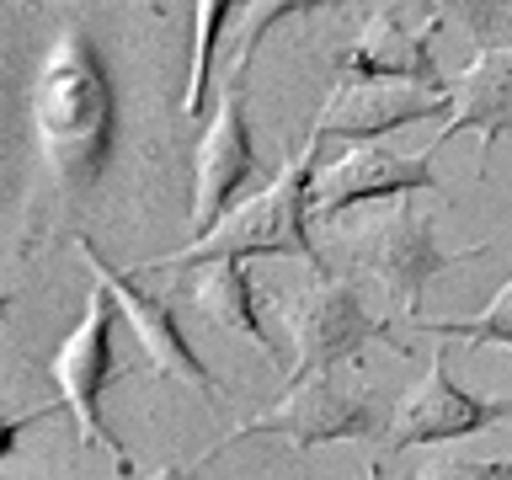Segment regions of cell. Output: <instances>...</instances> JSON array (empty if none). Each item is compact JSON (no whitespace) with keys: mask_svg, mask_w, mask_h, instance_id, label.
Listing matches in <instances>:
<instances>
[{"mask_svg":"<svg viewBox=\"0 0 512 480\" xmlns=\"http://www.w3.org/2000/svg\"><path fill=\"white\" fill-rule=\"evenodd\" d=\"M27 123L59 198L80 203L107 176L118 144V91L102 48L80 22H59V32L43 43L27 80Z\"/></svg>","mask_w":512,"mask_h":480,"instance_id":"cell-1","label":"cell"},{"mask_svg":"<svg viewBox=\"0 0 512 480\" xmlns=\"http://www.w3.org/2000/svg\"><path fill=\"white\" fill-rule=\"evenodd\" d=\"M320 144L304 139L294 155L283 160V171L272 182L246 198L240 208H230L203 240H187L182 251L150 256L134 272H192L203 262H256V256H299L315 278H326L310 224H315V176H320Z\"/></svg>","mask_w":512,"mask_h":480,"instance_id":"cell-2","label":"cell"},{"mask_svg":"<svg viewBox=\"0 0 512 480\" xmlns=\"http://www.w3.org/2000/svg\"><path fill=\"white\" fill-rule=\"evenodd\" d=\"M118 320H123V310H118V299H112V288L96 283L91 299H86V315H80L75 331L48 352L43 374L54 379L64 411L75 416L80 443L112 454L118 475L134 480V454H128V443L107 422V390H112V379H123V358H118V342H112Z\"/></svg>","mask_w":512,"mask_h":480,"instance_id":"cell-3","label":"cell"},{"mask_svg":"<svg viewBox=\"0 0 512 480\" xmlns=\"http://www.w3.org/2000/svg\"><path fill=\"white\" fill-rule=\"evenodd\" d=\"M283 320H288V336H294V363H288L283 390L310 384L320 374L358 368L368 342H390L395 352H411L395 336L390 320H379L374 310H368L363 288L352 278H331V272H326V278H315L299 299H288Z\"/></svg>","mask_w":512,"mask_h":480,"instance_id":"cell-4","label":"cell"},{"mask_svg":"<svg viewBox=\"0 0 512 480\" xmlns=\"http://www.w3.org/2000/svg\"><path fill=\"white\" fill-rule=\"evenodd\" d=\"M395 411H384V400L363 384H342V374H320L310 384H294L283 390V400L272 406L267 416H251L240 422L224 443H214L198 464H208L214 454H224L230 443H246V438H283L288 448H320V443H363V438H379L390 432Z\"/></svg>","mask_w":512,"mask_h":480,"instance_id":"cell-5","label":"cell"},{"mask_svg":"<svg viewBox=\"0 0 512 480\" xmlns=\"http://www.w3.org/2000/svg\"><path fill=\"white\" fill-rule=\"evenodd\" d=\"M267 182L272 176L262 171V155H256L240 80H224L214 96V118L198 134V150H192V208H187L192 240H203L230 208L256 198Z\"/></svg>","mask_w":512,"mask_h":480,"instance_id":"cell-6","label":"cell"},{"mask_svg":"<svg viewBox=\"0 0 512 480\" xmlns=\"http://www.w3.org/2000/svg\"><path fill=\"white\" fill-rule=\"evenodd\" d=\"M486 251H491L486 240L470 246V251H443L438 246V219H432L416 198H400L390 208V219H384L374 235H363L358 262H363L368 278L395 299L400 315L422 320L427 315V283L438 278V272H448V267L480 262Z\"/></svg>","mask_w":512,"mask_h":480,"instance_id":"cell-7","label":"cell"},{"mask_svg":"<svg viewBox=\"0 0 512 480\" xmlns=\"http://www.w3.org/2000/svg\"><path fill=\"white\" fill-rule=\"evenodd\" d=\"M502 422H512V395H480L470 384H459L448 374V352L438 347L427 358V374L395 406V422L384 432V459L411 454V448H427V443L475 438V432L502 427Z\"/></svg>","mask_w":512,"mask_h":480,"instance_id":"cell-8","label":"cell"},{"mask_svg":"<svg viewBox=\"0 0 512 480\" xmlns=\"http://www.w3.org/2000/svg\"><path fill=\"white\" fill-rule=\"evenodd\" d=\"M75 251L86 256V267L96 272V283H107L112 288V299H118V310L123 320L134 326L139 336V347L150 352V368L160 379H176V384H192L208 406L214 400H224V384L214 379V368L203 363V352H192L187 342V331H182V320H176V310L160 294H150V288H139L134 272H123L118 262H107L102 251H96V240L91 235H75Z\"/></svg>","mask_w":512,"mask_h":480,"instance_id":"cell-9","label":"cell"},{"mask_svg":"<svg viewBox=\"0 0 512 480\" xmlns=\"http://www.w3.org/2000/svg\"><path fill=\"white\" fill-rule=\"evenodd\" d=\"M427 118H454V91L416 80H336L310 123V144H368Z\"/></svg>","mask_w":512,"mask_h":480,"instance_id":"cell-10","label":"cell"},{"mask_svg":"<svg viewBox=\"0 0 512 480\" xmlns=\"http://www.w3.org/2000/svg\"><path fill=\"white\" fill-rule=\"evenodd\" d=\"M443 176L427 155H395L379 144H352L315 176V224H336L363 203H400L432 192Z\"/></svg>","mask_w":512,"mask_h":480,"instance_id":"cell-11","label":"cell"},{"mask_svg":"<svg viewBox=\"0 0 512 480\" xmlns=\"http://www.w3.org/2000/svg\"><path fill=\"white\" fill-rule=\"evenodd\" d=\"M443 32V16L406 22L395 6L368 11L347 48H336V80H416V86H448L432 59V38Z\"/></svg>","mask_w":512,"mask_h":480,"instance_id":"cell-12","label":"cell"},{"mask_svg":"<svg viewBox=\"0 0 512 480\" xmlns=\"http://www.w3.org/2000/svg\"><path fill=\"white\" fill-rule=\"evenodd\" d=\"M454 118L443 123V134L432 144H448L459 134H480V176L491 171V150L512 139V43L480 48L470 64L454 75Z\"/></svg>","mask_w":512,"mask_h":480,"instance_id":"cell-13","label":"cell"},{"mask_svg":"<svg viewBox=\"0 0 512 480\" xmlns=\"http://www.w3.org/2000/svg\"><path fill=\"white\" fill-rule=\"evenodd\" d=\"M187 299L214 320V326L246 336L267 352L272 363H283V342L267 326V294L256 288L246 262H203L187 272Z\"/></svg>","mask_w":512,"mask_h":480,"instance_id":"cell-14","label":"cell"},{"mask_svg":"<svg viewBox=\"0 0 512 480\" xmlns=\"http://www.w3.org/2000/svg\"><path fill=\"white\" fill-rule=\"evenodd\" d=\"M246 11V0H198L192 6V75H187V91H182V112L187 118H203L208 112V96L214 91V59H219V43H224V27Z\"/></svg>","mask_w":512,"mask_h":480,"instance_id":"cell-15","label":"cell"},{"mask_svg":"<svg viewBox=\"0 0 512 480\" xmlns=\"http://www.w3.org/2000/svg\"><path fill=\"white\" fill-rule=\"evenodd\" d=\"M347 0H246L240 11V32H235V59H230V80H246L251 75V59L256 48L267 43V32L288 22V16H315V11H336Z\"/></svg>","mask_w":512,"mask_h":480,"instance_id":"cell-16","label":"cell"},{"mask_svg":"<svg viewBox=\"0 0 512 480\" xmlns=\"http://www.w3.org/2000/svg\"><path fill=\"white\" fill-rule=\"evenodd\" d=\"M422 336H448V342H464L470 352L480 347H512V278L491 294V304L475 320H443V315H422L411 320Z\"/></svg>","mask_w":512,"mask_h":480,"instance_id":"cell-17","label":"cell"},{"mask_svg":"<svg viewBox=\"0 0 512 480\" xmlns=\"http://www.w3.org/2000/svg\"><path fill=\"white\" fill-rule=\"evenodd\" d=\"M432 6H438L443 22H459L464 32H470L475 48H502L507 27H512L507 0H432Z\"/></svg>","mask_w":512,"mask_h":480,"instance_id":"cell-18","label":"cell"},{"mask_svg":"<svg viewBox=\"0 0 512 480\" xmlns=\"http://www.w3.org/2000/svg\"><path fill=\"white\" fill-rule=\"evenodd\" d=\"M416 480H512V459H470V454H448L438 464H427Z\"/></svg>","mask_w":512,"mask_h":480,"instance_id":"cell-19","label":"cell"},{"mask_svg":"<svg viewBox=\"0 0 512 480\" xmlns=\"http://www.w3.org/2000/svg\"><path fill=\"white\" fill-rule=\"evenodd\" d=\"M192 470H198V464H166V470H155L150 480H187Z\"/></svg>","mask_w":512,"mask_h":480,"instance_id":"cell-20","label":"cell"},{"mask_svg":"<svg viewBox=\"0 0 512 480\" xmlns=\"http://www.w3.org/2000/svg\"><path fill=\"white\" fill-rule=\"evenodd\" d=\"M363 480H400V475H390V470H384V459H374V464L363 470ZM406 480H416V475H406Z\"/></svg>","mask_w":512,"mask_h":480,"instance_id":"cell-21","label":"cell"}]
</instances>
